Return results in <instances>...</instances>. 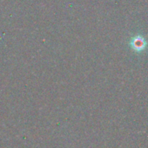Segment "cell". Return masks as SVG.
<instances>
[{
  "label": "cell",
  "mask_w": 148,
  "mask_h": 148,
  "mask_svg": "<svg viewBox=\"0 0 148 148\" xmlns=\"http://www.w3.org/2000/svg\"><path fill=\"white\" fill-rule=\"evenodd\" d=\"M130 45L133 51L137 52H141L146 48L147 42L141 35H136L133 38H132L130 41Z\"/></svg>",
  "instance_id": "1"
}]
</instances>
